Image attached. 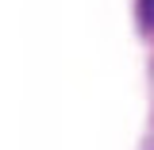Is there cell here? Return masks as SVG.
Segmentation results:
<instances>
[{
  "label": "cell",
  "instance_id": "1",
  "mask_svg": "<svg viewBox=\"0 0 154 150\" xmlns=\"http://www.w3.org/2000/svg\"><path fill=\"white\" fill-rule=\"evenodd\" d=\"M143 19L154 23V0H143Z\"/></svg>",
  "mask_w": 154,
  "mask_h": 150
}]
</instances>
